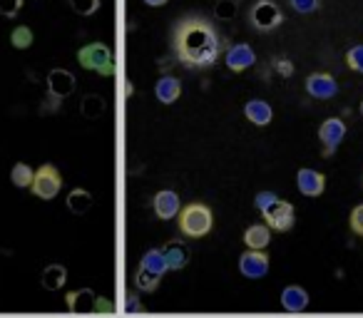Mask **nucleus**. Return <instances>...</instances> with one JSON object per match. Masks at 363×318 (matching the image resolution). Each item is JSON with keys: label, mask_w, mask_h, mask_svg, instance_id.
<instances>
[{"label": "nucleus", "mask_w": 363, "mask_h": 318, "mask_svg": "<svg viewBox=\"0 0 363 318\" xmlns=\"http://www.w3.org/2000/svg\"><path fill=\"white\" fill-rule=\"evenodd\" d=\"M174 52L187 67H209L222 55V38L204 18H184L174 28Z\"/></svg>", "instance_id": "1"}, {"label": "nucleus", "mask_w": 363, "mask_h": 318, "mask_svg": "<svg viewBox=\"0 0 363 318\" xmlns=\"http://www.w3.org/2000/svg\"><path fill=\"white\" fill-rule=\"evenodd\" d=\"M179 232L184 234L187 239H202L212 232V224H214V217H212V209L202 202H192L187 207L179 209Z\"/></svg>", "instance_id": "2"}, {"label": "nucleus", "mask_w": 363, "mask_h": 318, "mask_svg": "<svg viewBox=\"0 0 363 318\" xmlns=\"http://www.w3.org/2000/svg\"><path fill=\"white\" fill-rule=\"evenodd\" d=\"M77 60L85 70H92L97 75H115V62H112V50L105 42H90L77 50Z\"/></svg>", "instance_id": "3"}, {"label": "nucleus", "mask_w": 363, "mask_h": 318, "mask_svg": "<svg viewBox=\"0 0 363 318\" xmlns=\"http://www.w3.org/2000/svg\"><path fill=\"white\" fill-rule=\"evenodd\" d=\"M60 189H62V174L57 172V167L55 164H43L35 172V177H33L30 184L33 197L43 199V202H52L60 194Z\"/></svg>", "instance_id": "4"}, {"label": "nucleus", "mask_w": 363, "mask_h": 318, "mask_svg": "<svg viewBox=\"0 0 363 318\" xmlns=\"http://www.w3.org/2000/svg\"><path fill=\"white\" fill-rule=\"evenodd\" d=\"M249 21H252V25L257 30L269 33L284 23V13L274 0H257L252 6V11H249Z\"/></svg>", "instance_id": "5"}, {"label": "nucleus", "mask_w": 363, "mask_h": 318, "mask_svg": "<svg viewBox=\"0 0 363 318\" xmlns=\"http://www.w3.org/2000/svg\"><path fill=\"white\" fill-rule=\"evenodd\" d=\"M262 217L267 219V224L272 227V232H289L296 222V209H294L291 202H284V199H277L272 207H267L262 212Z\"/></svg>", "instance_id": "6"}, {"label": "nucleus", "mask_w": 363, "mask_h": 318, "mask_svg": "<svg viewBox=\"0 0 363 318\" xmlns=\"http://www.w3.org/2000/svg\"><path fill=\"white\" fill-rule=\"evenodd\" d=\"M318 140L323 144V154H333L338 149L343 140H346V122L338 120V117H328V120L321 122L318 127Z\"/></svg>", "instance_id": "7"}, {"label": "nucleus", "mask_w": 363, "mask_h": 318, "mask_svg": "<svg viewBox=\"0 0 363 318\" xmlns=\"http://www.w3.org/2000/svg\"><path fill=\"white\" fill-rule=\"evenodd\" d=\"M239 271L247 278L257 281L269 273V256L264 254V249H247V251L239 256Z\"/></svg>", "instance_id": "8"}, {"label": "nucleus", "mask_w": 363, "mask_h": 318, "mask_svg": "<svg viewBox=\"0 0 363 318\" xmlns=\"http://www.w3.org/2000/svg\"><path fill=\"white\" fill-rule=\"evenodd\" d=\"M306 92L316 100H331L338 95V82L328 72H313L306 77Z\"/></svg>", "instance_id": "9"}, {"label": "nucleus", "mask_w": 363, "mask_h": 318, "mask_svg": "<svg viewBox=\"0 0 363 318\" xmlns=\"http://www.w3.org/2000/svg\"><path fill=\"white\" fill-rule=\"evenodd\" d=\"M48 92L55 100H65L75 92V75L70 70H62V67H55V70L48 72Z\"/></svg>", "instance_id": "10"}, {"label": "nucleus", "mask_w": 363, "mask_h": 318, "mask_svg": "<svg viewBox=\"0 0 363 318\" xmlns=\"http://www.w3.org/2000/svg\"><path fill=\"white\" fill-rule=\"evenodd\" d=\"M296 187L303 197H321L323 189H326V177L318 169L303 167L296 172Z\"/></svg>", "instance_id": "11"}, {"label": "nucleus", "mask_w": 363, "mask_h": 318, "mask_svg": "<svg viewBox=\"0 0 363 318\" xmlns=\"http://www.w3.org/2000/svg\"><path fill=\"white\" fill-rule=\"evenodd\" d=\"M224 62H227V67L232 72H244L257 62V55H254L252 45H247V42H237V45H232L227 50Z\"/></svg>", "instance_id": "12"}, {"label": "nucleus", "mask_w": 363, "mask_h": 318, "mask_svg": "<svg viewBox=\"0 0 363 318\" xmlns=\"http://www.w3.org/2000/svg\"><path fill=\"white\" fill-rule=\"evenodd\" d=\"M152 207H155L157 219H164L167 222V219H174L179 214V197L172 189H164V192H157Z\"/></svg>", "instance_id": "13"}, {"label": "nucleus", "mask_w": 363, "mask_h": 318, "mask_svg": "<svg viewBox=\"0 0 363 318\" xmlns=\"http://www.w3.org/2000/svg\"><path fill=\"white\" fill-rule=\"evenodd\" d=\"M244 117H247L252 125L267 127L274 117V110L267 100H249L247 105H244Z\"/></svg>", "instance_id": "14"}, {"label": "nucleus", "mask_w": 363, "mask_h": 318, "mask_svg": "<svg viewBox=\"0 0 363 318\" xmlns=\"http://www.w3.org/2000/svg\"><path fill=\"white\" fill-rule=\"evenodd\" d=\"M155 95L162 105H172V102L179 100L182 95V82L177 80L174 75H164L162 80H157V87H155Z\"/></svg>", "instance_id": "15"}, {"label": "nucleus", "mask_w": 363, "mask_h": 318, "mask_svg": "<svg viewBox=\"0 0 363 318\" xmlns=\"http://www.w3.org/2000/svg\"><path fill=\"white\" fill-rule=\"evenodd\" d=\"M281 306L291 313L303 311V308L308 306V291L301 286H296V283H294V286H286L281 291Z\"/></svg>", "instance_id": "16"}, {"label": "nucleus", "mask_w": 363, "mask_h": 318, "mask_svg": "<svg viewBox=\"0 0 363 318\" xmlns=\"http://www.w3.org/2000/svg\"><path fill=\"white\" fill-rule=\"evenodd\" d=\"M95 301L97 296L90 288H80V291L67 293V308L72 313H95Z\"/></svg>", "instance_id": "17"}, {"label": "nucleus", "mask_w": 363, "mask_h": 318, "mask_svg": "<svg viewBox=\"0 0 363 318\" xmlns=\"http://www.w3.org/2000/svg\"><path fill=\"white\" fill-rule=\"evenodd\" d=\"M162 254H164L167 266H169L172 271H179V268H184L189 263V249L182 242H169L162 249Z\"/></svg>", "instance_id": "18"}, {"label": "nucleus", "mask_w": 363, "mask_h": 318, "mask_svg": "<svg viewBox=\"0 0 363 318\" xmlns=\"http://www.w3.org/2000/svg\"><path fill=\"white\" fill-rule=\"evenodd\" d=\"M272 242V227L269 224H252L244 232V244L247 249H267Z\"/></svg>", "instance_id": "19"}, {"label": "nucleus", "mask_w": 363, "mask_h": 318, "mask_svg": "<svg viewBox=\"0 0 363 318\" xmlns=\"http://www.w3.org/2000/svg\"><path fill=\"white\" fill-rule=\"evenodd\" d=\"M67 281V268L62 263H50V266L43 268V276H40V283L45 291H57L62 288Z\"/></svg>", "instance_id": "20"}, {"label": "nucleus", "mask_w": 363, "mask_h": 318, "mask_svg": "<svg viewBox=\"0 0 363 318\" xmlns=\"http://www.w3.org/2000/svg\"><path fill=\"white\" fill-rule=\"evenodd\" d=\"M67 209H70L72 214H77V217L87 214L92 209V194L82 187L72 189V192L67 194Z\"/></svg>", "instance_id": "21"}, {"label": "nucleus", "mask_w": 363, "mask_h": 318, "mask_svg": "<svg viewBox=\"0 0 363 318\" xmlns=\"http://www.w3.org/2000/svg\"><path fill=\"white\" fill-rule=\"evenodd\" d=\"M107 110V102L102 100L100 95H85L80 102V112L82 117H87V120H97V117H102Z\"/></svg>", "instance_id": "22"}, {"label": "nucleus", "mask_w": 363, "mask_h": 318, "mask_svg": "<svg viewBox=\"0 0 363 318\" xmlns=\"http://www.w3.org/2000/svg\"><path fill=\"white\" fill-rule=\"evenodd\" d=\"M140 266L150 268V271L157 273V276H164V271H169V266H167V259H164V254H162V249H150V251L142 256Z\"/></svg>", "instance_id": "23"}, {"label": "nucleus", "mask_w": 363, "mask_h": 318, "mask_svg": "<svg viewBox=\"0 0 363 318\" xmlns=\"http://www.w3.org/2000/svg\"><path fill=\"white\" fill-rule=\"evenodd\" d=\"M33 177H35L33 167H28V164H23V162L11 169V182H13V187H18V189H30Z\"/></svg>", "instance_id": "24"}, {"label": "nucleus", "mask_w": 363, "mask_h": 318, "mask_svg": "<svg viewBox=\"0 0 363 318\" xmlns=\"http://www.w3.org/2000/svg\"><path fill=\"white\" fill-rule=\"evenodd\" d=\"M160 278H162V276H157V273H152L150 268L140 266V268H137L135 283H137V288H140V291L152 293V291H157V288H160Z\"/></svg>", "instance_id": "25"}, {"label": "nucleus", "mask_w": 363, "mask_h": 318, "mask_svg": "<svg viewBox=\"0 0 363 318\" xmlns=\"http://www.w3.org/2000/svg\"><path fill=\"white\" fill-rule=\"evenodd\" d=\"M11 45L16 50H28L33 45V30L28 25H18L16 30L11 33Z\"/></svg>", "instance_id": "26"}, {"label": "nucleus", "mask_w": 363, "mask_h": 318, "mask_svg": "<svg viewBox=\"0 0 363 318\" xmlns=\"http://www.w3.org/2000/svg\"><path fill=\"white\" fill-rule=\"evenodd\" d=\"M237 11H239V3L237 0H219L217 8H214V16H217V21H234L237 18Z\"/></svg>", "instance_id": "27"}, {"label": "nucleus", "mask_w": 363, "mask_h": 318, "mask_svg": "<svg viewBox=\"0 0 363 318\" xmlns=\"http://www.w3.org/2000/svg\"><path fill=\"white\" fill-rule=\"evenodd\" d=\"M346 65L351 67L353 72H361V75H363V45L348 47V52H346Z\"/></svg>", "instance_id": "28"}, {"label": "nucleus", "mask_w": 363, "mask_h": 318, "mask_svg": "<svg viewBox=\"0 0 363 318\" xmlns=\"http://www.w3.org/2000/svg\"><path fill=\"white\" fill-rule=\"evenodd\" d=\"M70 8L77 16H95L100 8V0H70Z\"/></svg>", "instance_id": "29"}, {"label": "nucleus", "mask_w": 363, "mask_h": 318, "mask_svg": "<svg viewBox=\"0 0 363 318\" xmlns=\"http://www.w3.org/2000/svg\"><path fill=\"white\" fill-rule=\"evenodd\" d=\"M348 227L356 237H363V204H356L351 209V217H348Z\"/></svg>", "instance_id": "30"}, {"label": "nucleus", "mask_w": 363, "mask_h": 318, "mask_svg": "<svg viewBox=\"0 0 363 318\" xmlns=\"http://www.w3.org/2000/svg\"><path fill=\"white\" fill-rule=\"evenodd\" d=\"M23 8V0H0V16L3 18H16Z\"/></svg>", "instance_id": "31"}, {"label": "nucleus", "mask_w": 363, "mask_h": 318, "mask_svg": "<svg viewBox=\"0 0 363 318\" xmlns=\"http://www.w3.org/2000/svg\"><path fill=\"white\" fill-rule=\"evenodd\" d=\"M291 3V8L296 13H303V16H308V13L318 11V0H289Z\"/></svg>", "instance_id": "32"}, {"label": "nucleus", "mask_w": 363, "mask_h": 318, "mask_svg": "<svg viewBox=\"0 0 363 318\" xmlns=\"http://www.w3.org/2000/svg\"><path fill=\"white\" fill-rule=\"evenodd\" d=\"M277 199H279V197H277L274 192H259L257 197H254V204H257L259 212H264V209L272 207V204L277 202Z\"/></svg>", "instance_id": "33"}, {"label": "nucleus", "mask_w": 363, "mask_h": 318, "mask_svg": "<svg viewBox=\"0 0 363 318\" xmlns=\"http://www.w3.org/2000/svg\"><path fill=\"white\" fill-rule=\"evenodd\" d=\"M274 67H277L279 72H281L284 77H289L294 72V67H291V62H286V60H277L274 62Z\"/></svg>", "instance_id": "34"}, {"label": "nucleus", "mask_w": 363, "mask_h": 318, "mask_svg": "<svg viewBox=\"0 0 363 318\" xmlns=\"http://www.w3.org/2000/svg\"><path fill=\"white\" fill-rule=\"evenodd\" d=\"M147 6L150 8H162V6H167V0H145Z\"/></svg>", "instance_id": "35"}, {"label": "nucleus", "mask_w": 363, "mask_h": 318, "mask_svg": "<svg viewBox=\"0 0 363 318\" xmlns=\"http://www.w3.org/2000/svg\"><path fill=\"white\" fill-rule=\"evenodd\" d=\"M358 110H361V115H363V100H361V107H358Z\"/></svg>", "instance_id": "36"}]
</instances>
